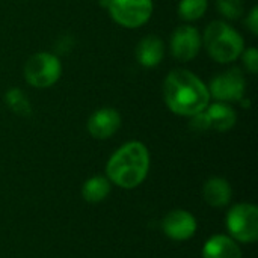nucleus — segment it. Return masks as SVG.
<instances>
[{"instance_id":"obj_1","label":"nucleus","mask_w":258,"mask_h":258,"mask_svg":"<svg viewBox=\"0 0 258 258\" xmlns=\"http://www.w3.org/2000/svg\"><path fill=\"white\" fill-rule=\"evenodd\" d=\"M163 100L166 107L178 116H194L210 104L207 85L192 71L175 68L163 82Z\"/></svg>"},{"instance_id":"obj_2","label":"nucleus","mask_w":258,"mask_h":258,"mask_svg":"<svg viewBox=\"0 0 258 258\" xmlns=\"http://www.w3.org/2000/svg\"><path fill=\"white\" fill-rule=\"evenodd\" d=\"M150 163L147 145L141 141H130L110 156L106 165V177L121 189H135L145 181Z\"/></svg>"},{"instance_id":"obj_3","label":"nucleus","mask_w":258,"mask_h":258,"mask_svg":"<svg viewBox=\"0 0 258 258\" xmlns=\"http://www.w3.org/2000/svg\"><path fill=\"white\" fill-rule=\"evenodd\" d=\"M201 38L209 56L218 63H231L237 60L245 50L243 36L222 20L212 21Z\"/></svg>"},{"instance_id":"obj_4","label":"nucleus","mask_w":258,"mask_h":258,"mask_svg":"<svg viewBox=\"0 0 258 258\" xmlns=\"http://www.w3.org/2000/svg\"><path fill=\"white\" fill-rule=\"evenodd\" d=\"M24 80L32 88L45 89L57 83L62 76L60 59L50 51H38L24 63Z\"/></svg>"},{"instance_id":"obj_5","label":"nucleus","mask_w":258,"mask_h":258,"mask_svg":"<svg viewBox=\"0 0 258 258\" xmlns=\"http://www.w3.org/2000/svg\"><path fill=\"white\" fill-rule=\"evenodd\" d=\"M227 230L237 243H254L258 240V207L251 203H239L227 213Z\"/></svg>"},{"instance_id":"obj_6","label":"nucleus","mask_w":258,"mask_h":258,"mask_svg":"<svg viewBox=\"0 0 258 258\" xmlns=\"http://www.w3.org/2000/svg\"><path fill=\"white\" fill-rule=\"evenodd\" d=\"M110 18L125 29H138L147 24L154 11L153 0H109Z\"/></svg>"},{"instance_id":"obj_7","label":"nucleus","mask_w":258,"mask_h":258,"mask_svg":"<svg viewBox=\"0 0 258 258\" xmlns=\"http://www.w3.org/2000/svg\"><path fill=\"white\" fill-rule=\"evenodd\" d=\"M209 92L210 98H215L221 103H240L245 98L246 91V79L240 68H230L218 76H215L210 82Z\"/></svg>"},{"instance_id":"obj_8","label":"nucleus","mask_w":258,"mask_h":258,"mask_svg":"<svg viewBox=\"0 0 258 258\" xmlns=\"http://www.w3.org/2000/svg\"><path fill=\"white\" fill-rule=\"evenodd\" d=\"M201 47H203V38L195 26L181 24L171 35L169 50L171 54L178 62L194 60L201 51Z\"/></svg>"},{"instance_id":"obj_9","label":"nucleus","mask_w":258,"mask_h":258,"mask_svg":"<svg viewBox=\"0 0 258 258\" xmlns=\"http://www.w3.org/2000/svg\"><path fill=\"white\" fill-rule=\"evenodd\" d=\"M162 230L168 239L175 242H186L195 236L198 222L190 212L177 209L165 215L162 221Z\"/></svg>"},{"instance_id":"obj_10","label":"nucleus","mask_w":258,"mask_h":258,"mask_svg":"<svg viewBox=\"0 0 258 258\" xmlns=\"http://www.w3.org/2000/svg\"><path fill=\"white\" fill-rule=\"evenodd\" d=\"M121 127V115L113 107H101L88 118V133L100 141L112 138Z\"/></svg>"},{"instance_id":"obj_11","label":"nucleus","mask_w":258,"mask_h":258,"mask_svg":"<svg viewBox=\"0 0 258 258\" xmlns=\"http://www.w3.org/2000/svg\"><path fill=\"white\" fill-rule=\"evenodd\" d=\"M135 53L136 60L144 68H154L165 57V44L157 35H148L138 42Z\"/></svg>"},{"instance_id":"obj_12","label":"nucleus","mask_w":258,"mask_h":258,"mask_svg":"<svg viewBox=\"0 0 258 258\" xmlns=\"http://www.w3.org/2000/svg\"><path fill=\"white\" fill-rule=\"evenodd\" d=\"M209 121V128L216 132H228L236 125L237 113L230 103H212L204 109Z\"/></svg>"},{"instance_id":"obj_13","label":"nucleus","mask_w":258,"mask_h":258,"mask_svg":"<svg viewBox=\"0 0 258 258\" xmlns=\"http://www.w3.org/2000/svg\"><path fill=\"white\" fill-rule=\"evenodd\" d=\"M203 258H242V249L230 236L215 234L206 240L203 246Z\"/></svg>"},{"instance_id":"obj_14","label":"nucleus","mask_w":258,"mask_h":258,"mask_svg":"<svg viewBox=\"0 0 258 258\" xmlns=\"http://www.w3.org/2000/svg\"><path fill=\"white\" fill-rule=\"evenodd\" d=\"M203 198L210 207L222 209L228 206L233 198L231 184L222 177H212L204 183Z\"/></svg>"},{"instance_id":"obj_15","label":"nucleus","mask_w":258,"mask_h":258,"mask_svg":"<svg viewBox=\"0 0 258 258\" xmlns=\"http://www.w3.org/2000/svg\"><path fill=\"white\" fill-rule=\"evenodd\" d=\"M112 189V183L104 175H94L88 178L82 186V197L86 203L98 204L104 201Z\"/></svg>"},{"instance_id":"obj_16","label":"nucleus","mask_w":258,"mask_h":258,"mask_svg":"<svg viewBox=\"0 0 258 258\" xmlns=\"http://www.w3.org/2000/svg\"><path fill=\"white\" fill-rule=\"evenodd\" d=\"M209 8V0H180L178 15L183 21L192 23L204 17Z\"/></svg>"},{"instance_id":"obj_17","label":"nucleus","mask_w":258,"mask_h":258,"mask_svg":"<svg viewBox=\"0 0 258 258\" xmlns=\"http://www.w3.org/2000/svg\"><path fill=\"white\" fill-rule=\"evenodd\" d=\"M5 103L8 104V107L20 115V116H29L32 113V106L30 101L26 98V94L18 89V88H11L6 91L5 94Z\"/></svg>"},{"instance_id":"obj_18","label":"nucleus","mask_w":258,"mask_h":258,"mask_svg":"<svg viewBox=\"0 0 258 258\" xmlns=\"http://www.w3.org/2000/svg\"><path fill=\"white\" fill-rule=\"evenodd\" d=\"M218 12L227 20H237L245 12L243 0H216Z\"/></svg>"},{"instance_id":"obj_19","label":"nucleus","mask_w":258,"mask_h":258,"mask_svg":"<svg viewBox=\"0 0 258 258\" xmlns=\"http://www.w3.org/2000/svg\"><path fill=\"white\" fill-rule=\"evenodd\" d=\"M243 67L248 70L251 74H257L258 71V50L255 47H248L242 51L240 54Z\"/></svg>"},{"instance_id":"obj_20","label":"nucleus","mask_w":258,"mask_h":258,"mask_svg":"<svg viewBox=\"0 0 258 258\" xmlns=\"http://www.w3.org/2000/svg\"><path fill=\"white\" fill-rule=\"evenodd\" d=\"M190 127L194 130H198V132L210 130L209 128V121H207V116H206L204 110L197 113V115H194V116H190Z\"/></svg>"},{"instance_id":"obj_21","label":"nucleus","mask_w":258,"mask_h":258,"mask_svg":"<svg viewBox=\"0 0 258 258\" xmlns=\"http://www.w3.org/2000/svg\"><path fill=\"white\" fill-rule=\"evenodd\" d=\"M245 24H246V29L254 35V36H257L258 35V8L257 6H254L251 11H249V14L246 15V18H245Z\"/></svg>"},{"instance_id":"obj_22","label":"nucleus","mask_w":258,"mask_h":258,"mask_svg":"<svg viewBox=\"0 0 258 258\" xmlns=\"http://www.w3.org/2000/svg\"><path fill=\"white\" fill-rule=\"evenodd\" d=\"M107 2H109V0H100V3L104 5V6H107Z\"/></svg>"}]
</instances>
